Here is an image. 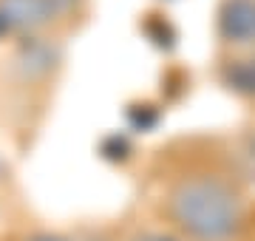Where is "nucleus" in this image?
Instances as JSON below:
<instances>
[{"label":"nucleus","instance_id":"7ed1b4c3","mask_svg":"<svg viewBox=\"0 0 255 241\" xmlns=\"http://www.w3.org/2000/svg\"><path fill=\"white\" fill-rule=\"evenodd\" d=\"M216 28L230 46L255 48V0H224Z\"/></svg>","mask_w":255,"mask_h":241},{"label":"nucleus","instance_id":"20e7f679","mask_svg":"<svg viewBox=\"0 0 255 241\" xmlns=\"http://www.w3.org/2000/svg\"><path fill=\"white\" fill-rule=\"evenodd\" d=\"M224 83L244 97H255V57L233 60L224 71Z\"/></svg>","mask_w":255,"mask_h":241},{"label":"nucleus","instance_id":"f03ea898","mask_svg":"<svg viewBox=\"0 0 255 241\" xmlns=\"http://www.w3.org/2000/svg\"><path fill=\"white\" fill-rule=\"evenodd\" d=\"M65 11V0H0V37L34 34Z\"/></svg>","mask_w":255,"mask_h":241},{"label":"nucleus","instance_id":"f257e3e1","mask_svg":"<svg viewBox=\"0 0 255 241\" xmlns=\"http://www.w3.org/2000/svg\"><path fill=\"white\" fill-rule=\"evenodd\" d=\"M170 213L176 224L193 239L224 241L238 230L241 204L224 182L213 176H193L173 187Z\"/></svg>","mask_w":255,"mask_h":241},{"label":"nucleus","instance_id":"423d86ee","mask_svg":"<svg viewBox=\"0 0 255 241\" xmlns=\"http://www.w3.org/2000/svg\"><path fill=\"white\" fill-rule=\"evenodd\" d=\"M139 241H176V239H170V236H156L153 233V236H142Z\"/></svg>","mask_w":255,"mask_h":241},{"label":"nucleus","instance_id":"39448f33","mask_svg":"<svg viewBox=\"0 0 255 241\" xmlns=\"http://www.w3.org/2000/svg\"><path fill=\"white\" fill-rule=\"evenodd\" d=\"M28 241H65L63 236H51V233H40V236H34V239H28Z\"/></svg>","mask_w":255,"mask_h":241}]
</instances>
